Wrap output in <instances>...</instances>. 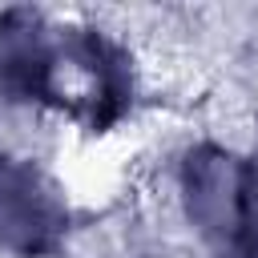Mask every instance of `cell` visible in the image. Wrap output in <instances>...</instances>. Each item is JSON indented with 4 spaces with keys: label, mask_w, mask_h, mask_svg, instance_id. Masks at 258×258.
Wrapping results in <instances>:
<instances>
[{
    "label": "cell",
    "mask_w": 258,
    "mask_h": 258,
    "mask_svg": "<svg viewBox=\"0 0 258 258\" xmlns=\"http://www.w3.org/2000/svg\"><path fill=\"white\" fill-rule=\"evenodd\" d=\"M69 230V206L56 185L28 161L0 153V246L24 258L60 250Z\"/></svg>",
    "instance_id": "obj_3"
},
{
    "label": "cell",
    "mask_w": 258,
    "mask_h": 258,
    "mask_svg": "<svg viewBox=\"0 0 258 258\" xmlns=\"http://www.w3.org/2000/svg\"><path fill=\"white\" fill-rule=\"evenodd\" d=\"M181 194L189 222L210 242L234 258H258V157L198 145L185 153Z\"/></svg>",
    "instance_id": "obj_2"
},
{
    "label": "cell",
    "mask_w": 258,
    "mask_h": 258,
    "mask_svg": "<svg viewBox=\"0 0 258 258\" xmlns=\"http://www.w3.org/2000/svg\"><path fill=\"white\" fill-rule=\"evenodd\" d=\"M0 97L60 109L105 133L133 101V64L97 28H56L36 8H8L0 12Z\"/></svg>",
    "instance_id": "obj_1"
}]
</instances>
